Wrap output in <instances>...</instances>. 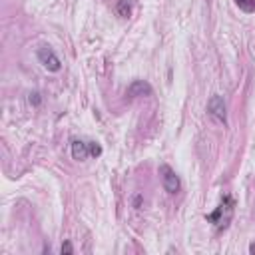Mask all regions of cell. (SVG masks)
<instances>
[{
    "label": "cell",
    "instance_id": "1",
    "mask_svg": "<svg viewBox=\"0 0 255 255\" xmlns=\"http://www.w3.org/2000/svg\"><path fill=\"white\" fill-rule=\"evenodd\" d=\"M231 215H233V201H231V197H229V195H225V197H223V201H221V205H219L213 213H209V215H207V219H209V221H213V223L217 225V229H221V227H225V225L229 223Z\"/></svg>",
    "mask_w": 255,
    "mask_h": 255
},
{
    "label": "cell",
    "instance_id": "2",
    "mask_svg": "<svg viewBox=\"0 0 255 255\" xmlns=\"http://www.w3.org/2000/svg\"><path fill=\"white\" fill-rule=\"evenodd\" d=\"M36 58H38V62H40L48 72H60V68H62L60 58L56 56V52H54L50 46H40L38 52H36Z\"/></svg>",
    "mask_w": 255,
    "mask_h": 255
},
{
    "label": "cell",
    "instance_id": "13",
    "mask_svg": "<svg viewBox=\"0 0 255 255\" xmlns=\"http://www.w3.org/2000/svg\"><path fill=\"white\" fill-rule=\"evenodd\" d=\"M249 251H251V253H255V245H249Z\"/></svg>",
    "mask_w": 255,
    "mask_h": 255
},
{
    "label": "cell",
    "instance_id": "3",
    "mask_svg": "<svg viewBox=\"0 0 255 255\" xmlns=\"http://www.w3.org/2000/svg\"><path fill=\"white\" fill-rule=\"evenodd\" d=\"M207 114L213 122L217 124H225L227 122V110H225V100L219 94H213L207 102Z\"/></svg>",
    "mask_w": 255,
    "mask_h": 255
},
{
    "label": "cell",
    "instance_id": "8",
    "mask_svg": "<svg viewBox=\"0 0 255 255\" xmlns=\"http://www.w3.org/2000/svg\"><path fill=\"white\" fill-rule=\"evenodd\" d=\"M235 4H237L239 10H243L245 14L255 12V0H235Z\"/></svg>",
    "mask_w": 255,
    "mask_h": 255
},
{
    "label": "cell",
    "instance_id": "5",
    "mask_svg": "<svg viewBox=\"0 0 255 255\" xmlns=\"http://www.w3.org/2000/svg\"><path fill=\"white\" fill-rule=\"evenodd\" d=\"M151 94V86L145 80H133L128 86V96L129 98H139V96H149Z\"/></svg>",
    "mask_w": 255,
    "mask_h": 255
},
{
    "label": "cell",
    "instance_id": "6",
    "mask_svg": "<svg viewBox=\"0 0 255 255\" xmlns=\"http://www.w3.org/2000/svg\"><path fill=\"white\" fill-rule=\"evenodd\" d=\"M90 155V141H82V139H74L72 141V157L82 161Z\"/></svg>",
    "mask_w": 255,
    "mask_h": 255
},
{
    "label": "cell",
    "instance_id": "11",
    "mask_svg": "<svg viewBox=\"0 0 255 255\" xmlns=\"http://www.w3.org/2000/svg\"><path fill=\"white\" fill-rule=\"evenodd\" d=\"M60 251H62V255H64V253H72V251H74V249H72V245H70V243H68V241H66V243H64V245H62V249H60Z\"/></svg>",
    "mask_w": 255,
    "mask_h": 255
},
{
    "label": "cell",
    "instance_id": "12",
    "mask_svg": "<svg viewBox=\"0 0 255 255\" xmlns=\"http://www.w3.org/2000/svg\"><path fill=\"white\" fill-rule=\"evenodd\" d=\"M133 205L137 207V209H141L139 205H141V195H135V199H133Z\"/></svg>",
    "mask_w": 255,
    "mask_h": 255
},
{
    "label": "cell",
    "instance_id": "9",
    "mask_svg": "<svg viewBox=\"0 0 255 255\" xmlns=\"http://www.w3.org/2000/svg\"><path fill=\"white\" fill-rule=\"evenodd\" d=\"M102 153V147L96 143V141H90V155H94V157H98Z\"/></svg>",
    "mask_w": 255,
    "mask_h": 255
},
{
    "label": "cell",
    "instance_id": "4",
    "mask_svg": "<svg viewBox=\"0 0 255 255\" xmlns=\"http://www.w3.org/2000/svg\"><path fill=\"white\" fill-rule=\"evenodd\" d=\"M159 175H161V185H163V189L167 191V193H177L179 191V187H181V181H179V177H177V173L169 167V165H159Z\"/></svg>",
    "mask_w": 255,
    "mask_h": 255
},
{
    "label": "cell",
    "instance_id": "10",
    "mask_svg": "<svg viewBox=\"0 0 255 255\" xmlns=\"http://www.w3.org/2000/svg\"><path fill=\"white\" fill-rule=\"evenodd\" d=\"M28 100H30V104H34V106H38V104H40V94H38V92H32Z\"/></svg>",
    "mask_w": 255,
    "mask_h": 255
},
{
    "label": "cell",
    "instance_id": "7",
    "mask_svg": "<svg viewBox=\"0 0 255 255\" xmlns=\"http://www.w3.org/2000/svg\"><path fill=\"white\" fill-rule=\"evenodd\" d=\"M116 12H118L122 18H128V16L131 14V2H129V0H118Z\"/></svg>",
    "mask_w": 255,
    "mask_h": 255
}]
</instances>
